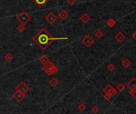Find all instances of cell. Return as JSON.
I'll return each instance as SVG.
<instances>
[{
  "instance_id": "obj_27",
  "label": "cell",
  "mask_w": 136,
  "mask_h": 114,
  "mask_svg": "<svg viewBox=\"0 0 136 114\" xmlns=\"http://www.w3.org/2000/svg\"><path fill=\"white\" fill-rule=\"evenodd\" d=\"M132 37H133V38L135 39V40L136 41V30L133 33V34H132Z\"/></svg>"
},
{
  "instance_id": "obj_2",
  "label": "cell",
  "mask_w": 136,
  "mask_h": 114,
  "mask_svg": "<svg viewBox=\"0 0 136 114\" xmlns=\"http://www.w3.org/2000/svg\"><path fill=\"white\" fill-rule=\"evenodd\" d=\"M16 19L18 20V22H19L20 24L23 25V26H26V25L31 21V17L30 16V15L27 11L23 10V11L19 13V15L16 16Z\"/></svg>"
},
{
  "instance_id": "obj_15",
  "label": "cell",
  "mask_w": 136,
  "mask_h": 114,
  "mask_svg": "<svg viewBox=\"0 0 136 114\" xmlns=\"http://www.w3.org/2000/svg\"><path fill=\"white\" fill-rule=\"evenodd\" d=\"M106 25L110 28H113L116 25V22H115V20L113 19H109L106 21Z\"/></svg>"
},
{
  "instance_id": "obj_21",
  "label": "cell",
  "mask_w": 136,
  "mask_h": 114,
  "mask_svg": "<svg viewBox=\"0 0 136 114\" xmlns=\"http://www.w3.org/2000/svg\"><path fill=\"white\" fill-rule=\"evenodd\" d=\"M117 90H119V92H123L125 90V85L123 83H119V85H117Z\"/></svg>"
},
{
  "instance_id": "obj_5",
  "label": "cell",
  "mask_w": 136,
  "mask_h": 114,
  "mask_svg": "<svg viewBox=\"0 0 136 114\" xmlns=\"http://www.w3.org/2000/svg\"><path fill=\"white\" fill-rule=\"evenodd\" d=\"M15 90L21 92H23V93H24V94H26L27 92H29L30 88H29L28 85H27V84L25 82H23V81H21V82L16 86Z\"/></svg>"
},
{
  "instance_id": "obj_19",
  "label": "cell",
  "mask_w": 136,
  "mask_h": 114,
  "mask_svg": "<svg viewBox=\"0 0 136 114\" xmlns=\"http://www.w3.org/2000/svg\"><path fill=\"white\" fill-rule=\"evenodd\" d=\"M122 65H123L124 68H128V67H130V66H131V62L127 58H125L123 61L122 62Z\"/></svg>"
},
{
  "instance_id": "obj_20",
  "label": "cell",
  "mask_w": 136,
  "mask_h": 114,
  "mask_svg": "<svg viewBox=\"0 0 136 114\" xmlns=\"http://www.w3.org/2000/svg\"><path fill=\"white\" fill-rule=\"evenodd\" d=\"M25 26H23V25L22 24H19V26H17V31L19 32V33H22V32H23L25 30Z\"/></svg>"
},
{
  "instance_id": "obj_11",
  "label": "cell",
  "mask_w": 136,
  "mask_h": 114,
  "mask_svg": "<svg viewBox=\"0 0 136 114\" xmlns=\"http://www.w3.org/2000/svg\"><path fill=\"white\" fill-rule=\"evenodd\" d=\"M80 20H81V22L83 23L87 24L89 22V21L91 20V17H90V15H89L87 13H83V15L80 16Z\"/></svg>"
},
{
  "instance_id": "obj_23",
  "label": "cell",
  "mask_w": 136,
  "mask_h": 114,
  "mask_svg": "<svg viewBox=\"0 0 136 114\" xmlns=\"http://www.w3.org/2000/svg\"><path fill=\"white\" fill-rule=\"evenodd\" d=\"M91 111H92V113H98L99 112V109L98 108V107L94 106V107L92 108Z\"/></svg>"
},
{
  "instance_id": "obj_13",
  "label": "cell",
  "mask_w": 136,
  "mask_h": 114,
  "mask_svg": "<svg viewBox=\"0 0 136 114\" xmlns=\"http://www.w3.org/2000/svg\"><path fill=\"white\" fill-rule=\"evenodd\" d=\"M59 17L62 20H65V19H67L68 17H69V13H68L66 10H62L59 13Z\"/></svg>"
},
{
  "instance_id": "obj_1",
  "label": "cell",
  "mask_w": 136,
  "mask_h": 114,
  "mask_svg": "<svg viewBox=\"0 0 136 114\" xmlns=\"http://www.w3.org/2000/svg\"><path fill=\"white\" fill-rule=\"evenodd\" d=\"M68 40V38H55L52 36V34L50 32L42 28L39 30L38 33L32 38V41H33L35 44H36L42 50H45L46 49L51 43L55 41H64Z\"/></svg>"
},
{
  "instance_id": "obj_17",
  "label": "cell",
  "mask_w": 136,
  "mask_h": 114,
  "mask_svg": "<svg viewBox=\"0 0 136 114\" xmlns=\"http://www.w3.org/2000/svg\"><path fill=\"white\" fill-rule=\"evenodd\" d=\"M4 58L7 62H11L13 61V59H14V56L11 54V53H8L4 56Z\"/></svg>"
},
{
  "instance_id": "obj_7",
  "label": "cell",
  "mask_w": 136,
  "mask_h": 114,
  "mask_svg": "<svg viewBox=\"0 0 136 114\" xmlns=\"http://www.w3.org/2000/svg\"><path fill=\"white\" fill-rule=\"evenodd\" d=\"M45 19H46V21L49 24L52 25V24H54L57 21V19H58V17H57L54 13L50 12L48 15L45 17Z\"/></svg>"
},
{
  "instance_id": "obj_24",
  "label": "cell",
  "mask_w": 136,
  "mask_h": 114,
  "mask_svg": "<svg viewBox=\"0 0 136 114\" xmlns=\"http://www.w3.org/2000/svg\"><path fill=\"white\" fill-rule=\"evenodd\" d=\"M78 109H79V111H83V110H85L86 109V106L84 105V104H80L78 105Z\"/></svg>"
},
{
  "instance_id": "obj_14",
  "label": "cell",
  "mask_w": 136,
  "mask_h": 114,
  "mask_svg": "<svg viewBox=\"0 0 136 114\" xmlns=\"http://www.w3.org/2000/svg\"><path fill=\"white\" fill-rule=\"evenodd\" d=\"M38 62L44 66V65H46V64H47L48 62H50V59H49V58H48L47 56L42 55V56H41L40 58H38Z\"/></svg>"
},
{
  "instance_id": "obj_10",
  "label": "cell",
  "mask_w": 136,
  "mask_h": 114,
  "mask_svg": "<svg viewBox=\"0 0 136 114\" xmlns=\"http://www.w3.org/2000/svg\"><path fill=\"white\" fill-rule=\"evenodd\" d=\"M127 87L128 89H130V90H133L135 89H136V78L135 77H132V79L127 83Z\"/></svg>"
},
{
  "instance_id": "obj_26",
  "label": "cell",
  "mask_w": 136,
  "mask_h": 114,
  "mask_svg": "<svg viewBox=\"0 0 136 114\" xmlns=\"http://www.w3.org/2000/svg\"><path fill=\"white\" fill-rule=\"evenodd\" d=\"M67 1V3H69V4H70V5H73V4H74L78 0H66Z\"/></svg>"
},
{
  "instance_id": "obj_22",
  "label": "cell",
  "mask_w": 136,
  "mask_h": 114,
  "mask_svg": "<svg viewBox=\"0 0 136 114\" xmlns=\"http://www.w3.org/2000/svg\"><path fill=\"white\" fill-rule=\"evenodd\" d=\"M107 69H108L110 72H113L115 69V66H114L113 64H109L108 66H107Z\"/></svg>"
},
{
  "instance_id": "obj_16",
  "label": "cell",
  "mask_w": 136,
  "mask_h": 114,
  "mask_svg": "<svg viewBox=\"0 0 136 114\" xmlns=\"http://www.w3.org/2000/svg\"><path fill=\"white\" fill-rule=\"evenodd\" d=\"M49 83H50V85H51L52 87H55V86H57V85H59V81H58L57 78L52 77L51 79L49 81Z\"/></svg>"
},
{
  "instance_id": "obj_12",
  "label": "cell",
  "mask_w": 136,
  "mask_h": 114,
  "mask_svg": "<svg viewBox=\"0 0 136 114\" xmlns=\"http://www.w3.org/2000/svg\"><path fill=\"white\" fill-rule=\"evenodd\" d=\"M39 8H42L48 2L49 0H32Z\"/></svg>"
},
{
  "instance_id": "obj_18",
  "label": "cell",
  "mask_w": 136,
  "mask_h": 114,
  "mask_svg": "<svg viewBox=\"0 0 136 114\" xmlns=\"http://www.w3.org/2000/svg\"><path fill=\"white\" fill-rule=\"evenodd\" d=\"M94 34H95V36L97 38H99V39H101L103 37V33L102 32L101 30H97L95 32Z\"/></svg>"
},
{
  "instance_id": "obj_4",
  "label": "cell",
  "mask_w": 136,
  "mask_h": 114,
  "mask_svg": "<svg viewBox=\"0 0 136 114\" xmlns=\"http://www.w3.org/2000/svg\"><path fill=\"white\" fill-rule=\"evenodd\" d=\"M102 91H103V92H104L106 95H108L110 98L113 97L114 95L117 94L116 90H114V89L110 85H107L106 86L104 89H103Z\"/></svg>"
},
{
  "instance_id": "obj_8",
  "label": "cell",
  "mask_w": 136,
  "mask_h": 114,
  "mask_svg": "<svg viewBox=\"0 0 136 114\" xmlns=\"http://www.w3.org/2000/svg\"><path fill=\"white\" fill-rule=\"evenodd\" d=\"M25 96H26V94H24V93H23V92L16 90L15 92V93L13 94V97L15 98L18 102H20L25 98Z\"/></svg>"
},
{
  "instance_id": "obj_6",
  "label": "cell",
  "mask_w": 136,
  "mask_h": 114,
  "mask_svg": "<svg viewBox=\"0 0 136 114\" xmlns=\"http://www.w3.org/2000/svg\"><path fill=\"white\" fill-rule=\"evenodd\" d=\"M95 42V39L93 38L91 35H86V36L82 39V43H83L86 47H90Z\"/></svg>"
},
{
  "instance_id": "obj_9",
  "label": "cell",
  "mask_w": 136,
  "mask_h": 114,
  "mask_svg": "<svg viewBox=\"0 0 136 114\" xmlns=\"http://www.w3.org/2000/svg\"><path fill=\"white\" fill-rule=\"evenodd\" d=\"M114 38H115V40L119 42V43H122V42H123L125 38H126V36L123 34V32H119V33H117L115 34V36H114Z\"/></svg>"
},
{
  "instance_id": "obj_25",
  "label": "cell",
  "mask_w": 136,
  "mask_h": 114,
  "mask_svg": "<svg viewBox=\"0 0 136 114\" xmlns=\"http://www.w3.org/2000/svg\"><path fill=\"white\" fill-rule=\"evenodd\" d=\"M130 94L133 96L135 99H136V89H135L133 90H130Z\"/></svg>"
},
{
  "instance_id": "obj_3",
  "label": "cell",
  "mask_w": 136,
  "mask_h": 114,
  "mask_svg": "<svg viewBox=\"0 0 136 114\" xmlns=\"http://www.w3.org/2000/svg\"><path fill=\"white\" fill-rule=\"evenodd\" d=\"M42 70H43L46 74H48V75H52V74H55L57 72H58L59 69L57 68V66H55L53 63L50 62L47 64H46V65L43 66V67H42Z\"/></svg>"
}]
</instances>
